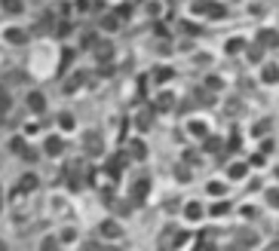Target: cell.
I'll return each instance as SVG.
<instances>
[{"label": "cell", "mask_w": 279, "mask_h": 251, "mask_svg": "<svg viewBox=\"0 0 279 251\" xmlns=\"http://www.w3.org/2000/svg\"><path fill=\"white\" fill-rule=\"evenodd\" d=\"M190 12L194 15H206V18H224L227 15V9L221 3H215V0H194L190 3Z\"/></svg>", "instance_id": "cell-1"}, {"label": "cell", "mask_w": 279, "mask_h": 251, "mask_svg": "<svg viewBox=\"0 0 279 251\" xmlns=\"http://www.w3.org/2000/svg\"><path fill=\"white\" fill-rule=\"evenodd\" d=\"M0 37H3V43H9V46H25V43H28V31L18 28V25H6V28L0 31Z\"/></svg>", "instance_id": "cell-2"}, {"label": "cell", "mask_w": 279, "mask_h": 251, "mask_svg": "<svg viewBox=\"0 0 279 251\" xmlns=\"http://www.w3.org/2000/svg\"><path fill=\"white\" fill-rule=\"evenodd\" d=\"M25 104H28L31 113H43V110H46V95H43L40 89H31V92L25 95Z\"/></svg>", "instance_id": "cell-3"}, {"label": "cell", "mask_w": 279, "mask_h": 251, "mask_svg": "<svg viewBox=\"0 0 279 251\" xmlns=\"http://www.w3.org/2000/svg\"><path fill=\"white\" fill-rule=\"evenodd\" d=\"M261 80H264L267 86H276V83H279V64L267 61V64L261 67Z\"/></svg>", "instance_id": "cell-4"}, {"label": "cell", "mask_w": 279, "mask_h": 251, "mask_svg": "<svg viewBox=\"0 0 279 251\" xmlns=\"http://www.w3.org/2000/svg\"><path fill=\"white\" fill-rule=\"evenodd\" d=\"M0 9L6 15H22L25 12V0H0Z\"/></svg>", "instance_id": "cell-5"}, {"label": "cell", "mask_w": 279, "mask_h": 251, "mask_svg": "<svg viewBox=\"0 0 279 251\" xmlns=\"http://www.w3.org/2000/svg\"><path fill=\"white\" fill-rule=\"evenodd\" d=\"M43 147H46V153H49V156H58V153H61V147H65V144H61V138H58V135H49V138H46V144H43Z\"/></svg>", "instance_id": "cell-6"}, {"label": "cell", "mask_w": 279, "mask_h": 251, "mask_svg": "<svg viewBox=\"0 0 279 251\" xmlns=\"http://www.w3.org/2000/svg\"><path fill=\"white\" fill-rule=\"evenodd\" d=\"M18 190H22V193H31V190H37V175H34V172H28V175L18 181Z\"/></svg>", "instance_id": "cell-7"}, {"label": "cell", "mask_w": 279, "mask_h": 251, "mask_svg": "<svg viewBox=\"0 0 279 251\" xmlns=\"http://www.w3.org/2000/svg\"><path fill=\"white\" fill-rule=\"evenodd\" d=\"M224 49H227L230 55H237L240 49H246V40H243V37H230V40L224 43Z\"/></svg>", "instance_id": "cell-8"}, {"label": "cell", "mask_w": 279, "mask_h": 251, "mask_svg": "<svg viewBox=\"0 0 279 251\" xmlns=\"http://www.w3.org/2000/svg\"><path fill=\"white\" fill-rule=\"evenodd\" d=\"M258 40H261L264 46H276V43H279V34H273V31H261V34H258Z\"/></svg>", "instance_id": "cell-9"}, {"label": "cell", "mask_w": 279, "mask_h": 251, "mask_svg": "<svg viewBox=\"0 0 279 251\" xmlns=\"http://www.w3.org/2000/svg\"><path fill=\"white\" fill-rule=\"evenodd\" d=\"M117 25H120V21H117V15H104V18H101V31H108V34H114V31H117Z\"/></svg>", "instance_id": "cell-10"}, {"label": "cell", "mask_w": 279, "mask_h": 251, "mask_svg": "<svg viewBox=\"0 0 279 251\" xmlns=\"http://www.w3.org/2000/svg\"><path fill=\"white\" fill-rule=\"evenodd\" d=\"M101 233L111 236V239H117V236H120V227H117L114 221H104V224H101Z\"/></svg>", "instance_id": "cell-11"}, {"label": "cell", "mask_w": 279, "mask_h": 251, "mask_svg": "<svg viewBox=\"0 0 279 251\" xmlns=\"http://www.w3.org/2000/svg\"><path fill=\"white\" fill-rule=\"evenodd\" d=\"M206 132H209V129H206V123H200V120H194V123H190V135H197V138H203Z\"/></svg>", "instance_id": "cell-12"}, {"label": "cell", "mask_w": 279, "mask_h": 251, "mask_svg": "<svg viewBox=\"0 0 279 251\" xmlns=\"http://www.w3.org/2000/svg\"><path fill=\"white\" fill-rule=\"evenodd\" d=\"M58 123H61V129H65V132H71V129H74V117H71V113H61V117H58Z\"/></svg>", "instance_id": "cell-13"}, {"label": "cell", "mask_w": 279, "mask_h": 251, "mask_svg": "<svg viewBox=\"0 0 279 251\" xmlns=\"http://www.w3.org/2000/svg\"><path fill=\"white\" fill-rule=\"evenodd\" d=\"M243 175H246V166H243V163H233V166H230V178H237V181H240Z\"/></svg>", "instance_id": "cell-14"}, {"label": "cell", "mask_w": 279, "mask_h": 251, "mask_svg": "<svg viewBox=\"0 0 279 251\" xmlns=\"http://www.w3.org/2000/svg\"><path fill=\"white\" fill-rule=\"evenodd\" d=\"M200 215H203V206H200V202H190V206H187V218L194 221V218H200Z\"/></svg>", "instance_id": "cell-15"}, {"label": "cell", "mask_w": 279, "mask_h": 251, "mask_svg": "<svg viewBox=\"0 0 279 251\" xmlns=\"http://www.w3.org/2000/svg\"><path fill=\"white\" fill-rule=\"evenodd\" d=\"M95 52H98V58L104 61V58H111V52H114V49H111V43H101V46H98Z\"/></svg>", "instance_id": "cell-16"}, {"label": "cell", "mask_w": 279, "mask_h": 251, "mask_svg": "<svg viewBox=\"0 0 279 251\" xmlns=\"http://www.w3.org/2000/svg\"><path fill=\"white\" fill-rule=\"evenodd\" d=\"M169 77H175V71H169V67H160V71H157V80H160V83H166Z\"/></svg>", "instance_id": "cell-17"}, {"label": "cell", "mask_w": 279, "mask_h": 251, "mask_svg": "<svg viewBox=\"0 0 279 251\" xmlns=\"http://www.w3.org/2000/svg\"><path fill=\"white\" fill-rule=\"evenodd\" d=\"M6 110H9V95L0 92V113H6Z\"/></svg>", "instance_id": "cell-18"}, {"label": "cell", "mask_w": 279, "mask_h": 251, "mask_svg": "<svg viewBox=\"0 0 279 251\" xmlns=\"http://www.w3.org/2000/svg\"><path fill=\"white\" fill-rule=\"evenodd\" d=\"M74 9H77V12H89V0H77Z\"/></svg>", "instance_id": "cell-19"}, {"label": "cell", "mask_w": 279, "mask_h": 251, "mask_svg": "<svg viewBox=\"0 0 279 251\" xmlns=\"http://www.w3.org/2000/svg\"><path fill=\"white\" fill-rule=\"evenodd\" d=\"M55 245H58L55 239H43V251H55Z\"/></svg>", "instance_id": "cell-20"}, {"label": "cell", "mask_w": 279, "mask_h": 251, "mask_svg": "<svg viewBox=\"0 0 279 251\" xmlns=\"http://www.w3.org/2000/svg\"><path fill=\"white\" fill-rule=\"evenodd\" d=\"M181 28H184V31H187V34H200V28H197V25H190V21H184V25H181Z\"/></svg>", "instance_id": "cell-21"}, {"label": "cell", "mask_w": 279, "mask_h": 251, "mask_svg": "<svg viewBox=\"0 0 279 251\" xmlns=\"http://www.w3.org/2000/svg\"><path fill=\"white\" fill-rule=\"evenodd\" d=\"M58 34H61V37H68V34H71V25H68V21H61V25H58Z\"/></svg>", "instance_id": "cell-22"}, {"label": "cell", "mask_w": 279, "mask_h": 251, "mask_svg": "<svg viewBox=\"0 0 279 251\" xmlns=\"http://www.w3.org/2000/svg\"><path fill=\"white\" fill-rule=\"evenodd\" d=\"M267 196H270V202H273V206H279V193H276V190H270Z\"/></svg>", "instance_id": "cell-23"}, {"label": "cell", "mask_w": 279, "mask_h": 251, "mask_svg": "<svg viewBox=\"0 0 279 251\" xmlns=\"http://www.w3.org/2000/svg\"><path fill=\"white\" fill-rule=\"evenodd\" d=\"M270 251H279V242H273V245H270Z\"/></svg>", "instance_id": "cell-24"}, {"label": "cell", "mask_w": 279, "mask_h": 251, "mask_svg": "<svg viewBox=\"0 0 279 251\" xmlns=\"http://www.w3.org/2000/svg\"><path fill=\"white\" fill-rule=\"evenodd\" d=\"M0 251H6V245H3V242H0Z\"/></svg>", "instance_id": "cell-25"}, {"label": "cell", "mask_w": 279, "mask_h": 251, "mask_svg": "<svg viewBox=\"0 0 279 251\" xmlns=\"http://www.w3.org/2000/svg\"><path fill=\"white\" fill-rule=\"evenodd\" d=\"M0 212H3V202H0Z\"/></svg>", "instance_id": "cell-26"}]
</instances>
